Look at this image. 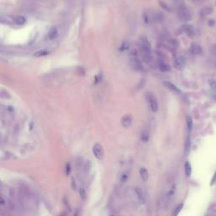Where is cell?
I'll list each match as a JSON object with an SVG mask.
<instances>
[{
  "label": "cell",
  "mask_w": 216,
  "mask_h": 216,
  "mask_svg": "<svg viewBox=\"0 0 216 216\" xmlns=\"http://www.w3.org/2000/svg\"><path fill=\"white\" fill-rule=\"evenodd\" d=\"M101 79H102V75L99 73V74H97L95 77V80H94V84H98L100 81H101Z\"/></svg>",
  "instance_id": "f546056e"
},
{
  "label": "cell",
  "mask_w": 216,
  "mask_h": 216,
  "mask_svg": "<svg viewBox=\"0 0 216 216\" xmlns=\"http://www.w3.org/2000/svg\"><path fill=\"white\" fill-rule=\"evenodd\" d=\"M163 84H164L165 87H166L167 89H169V90H171V91L173 92V93L177 95L182 94L181 89H179L178 87H177V86H176L173 83H172V82H170V81H164V82H163Z\"/></svg>",
  "instance_id": "9c48e42d"
},
{
  "label": "cell",
  "mask_w": 216,
  "mask_h": 216,
  "mask_svg": "<svg viewBox=\"0 0 216 216\" xmlns=\"http://www.w3.org/2000/svg\"><path fill=\"white\" fill-rule=\"evenodd\" d=\"M213 8L210 7V6H206V7H204L199 12V16L202 18V19H204L206 17H208L209 15H210L211 14L213 13Z\"/></svg>",
  "instance_id": "7c38bea8"
},
{
  "label": "cell",
  "mask_w": 216,
  "mask_h": 216,
  "mask_svg": "<svg viewBox=\"0 0 216 216\" xmlns=\"http://www.w3.org/2000/svg\"><path fill=\"white\" fill-rule=\"evenodd\" d=\"M1 22L4 24H13L15 23V17L10 15H2L1 16Z\"/></svg>",
  "instance_id": "e0dca14e"
},
{
  "label": "cell",
  "mask_w": 216,
  "mask_h": 216,
  "mask_svg": "<svg viewBox=\"0 0 216 216\" xmlns=\"http://www.w3.org/2000/svg\"><path fill=\"white\" fill-rule=\"evenodd\" d=\"M130 65L132 67L133 70L135 71H138V72H141L144 70V65L142 64V62L140 61L139 59H138L137 57H133L130 61Z\"/></svg>",
  "instance_id": "52a82bcc"
},
{
  "label": "cell",
  "mask_w": 216,
  "mask_h": 216,
  "mask_svg": "<svg viewBox=\"0 0 216 216\" xmlns=\"http://www.w3.org/2000/svg\"><path fill=\"white\" fill-rule=\"evenodd\" d=\"M26 22V20L25 18L22 15H18V16L15 17V23L16 25H25Z\"/></svg>",
  "instance_id": "44dd1931"
},
{
  "label": "cell",
  "mask_w": 216,
  "mask_h": 216,
  "mask_svg": "<svg viewBox=\"0 0 216 216\" xmlns=\"http://www.w3.org/2000/svg\"><path fill=\"white\" fill-rule=\"evenodd\" d=\"M190 51H191V52L193 55L196 56L201 55L203 53V49H202L201 46L199 44H198V43H196V42H193V43L191 44V46H190Z\"/></svg>",
  "instance_id": "8fae6325"
},
{
  "label": "cell",
  "mask_w": 216,
  "mask_h": 216,
  "mask_svg": "<svg viewBox=\"0 0 216 216\" xmlns=\"http://www.w3.org/2000/svg\"><path fill=\"white\" fill-rule=\"evenodd\" d=\"M215 184H216V172H215V174H214L213 177H212V179H211L210 186H214Z\"/></svg>",
  "instance_id": "4dcf8cb0"
},
{
  "label": "cell",
  "mask_w": 216,
  "mask_h": 216,
  "mask_svg": "<svg viewBox=\"0 0 216 216\" xmlns=\"http://www.w3.org/2000/svg\"><path fill=\"white\" fill-rule=\"evenodd\" d=\"M79 196H80V199L81 200H84L86 199V192H85V190L84 188H79Z\"/></svg>",
  "instance_id": "484cf974"
},
{
  "label": "cell",
  "mask_w": 216,
  "mask_h": 216,
  "mask_svg": "<svg viewBox=\"0 0 216 216\" xmlns=\"http://www.w3.org/2000/svg\"><path fill=\"white\" fill-rule=\"evenodd\" d=\"M129 47H130V45H129V42L127 41H123L121 45V47H119V50L121 51V52H125V51H127L129 49Z\"/></svg>",
  "instance_id": "cb8c5ba5"
},
{
  "label": "cell",
  "mask_w": 216,
  "mask_h": 216,
  "mask_svg": "<svg viewBox=\"0 0 216 216\" xmlns=\"http://www.w3.org/2000/svg\"><path fill=\"white\" fill-rule=\"evenodd\" d=\"M160 5H161V7H162V8L164 9H166V10H167V11H168V10H170V9H169V7H167V6H166V4H165V3H163V2H160Z\"/></svg>",
  "instance_id": "1f68e13d"
},
{
  "label": "cell",
  "mask_w": 216,
  "mask_h": 216,
  "mask_svg": "<svg viewBox=\"0 0 216 216\" xmlns=\"http://www.w3.org/2000/svg\"><path fill=\"white\" fill-rule=\"evenodd\" d=\"M209 86H210V88L213 90H215L216 91V81L215 80H213V79H210V80H209Z\"/></svg>",
  "instance_id": "83f0119b"
},
{
  "label": "cell",
  "mask_w": 216,
  "mask_h": 216,
  "mask_svg": "<svg viewBox=\"0 0 216 216\" xmlns=\"http://www.w3.org/2000/svg\"><path fill=\"white\" fill-rule=\"evenodd\" d=\"M183 208V204H178L177 206V208L173 210L172 212V216H178V215L180 214V212L182 211Z\"/></svg>",
  "instance_id": "603a6c76"
},
{
  "label": "cell",
  "mask_w": 216,
  "mask_h": 216,
  "mask_svg": "<svg viewBox=\"0 0 216 216\" xmlns=\"http://www.w3.org/2000/svg\"><path fill=\"white\" fill-rule=\"evenodd\" d=\"M139 175H140V177L142 178V180L144 182L148 181V179H149V172H148L147 169L145 167H141L139 169Z\"/></svg>",
  "instance_id": "9a60e30c"
},
{
  "label": "cell",
  "mask_w": 216,
  "mask_h": 216,
  "mask_svg": "<svg viewBox=\"0 0 216 216\" xmlns=\"http://www.w3.org/2000/svg\"><path fill=\"white\" fill-rule=\"evenodd\" d=\"M190 145H191V141H190V139H188L187 142H186V144H185V153L186 155H188L190 150Z\"/></svg>",
  "instance_id": "4316f807"
},
{
  "label": "cell",
  "mask_w": 216,
  "mask_h": 216,
  "mask_svg": "<svg viewBox=\"0 0 216 216\" xmlns=\"http://www.w3.org/2000/svg\"><path fill=\"white\" fill-rule=\"evenodd\" d=\"M184 168H185V174L186 176L189 177L192 174V166L190 164L189 161H186L185 162V165H184Z\"/></svg>",
  "instance_id": "ffe728a7"
},
{
  "label": "cell",
  "mask_w": 216,
  "mask_h": 216,
  "mask_svg": "<svg viewBox=\"0 0 216 216\" xmlns=\"http://www.w3.org/2000/svg\"><path fill=\"white\" fill-rule=\"evenodd\" d=\"M181 32L186 34L188 37H194L196 35V31L193 25H189V24H184L180 28Z\"/></svg>",
  "instance_id": "277c9868"
},
{
  "label": "cell",
  "mask_w": 216,
  "mask_h": 216,
  "mask_svg": "<svg viewBox=\"0 0 216 216\" xmlns=\"http://www.w3.org/2000/svg\"><path fill=\"white\" fill-rule=\"evenodd\" d=\"M66 215H67L66 213H63V214H61L59 216H66Z\"/></svg>",
  "instance_id": "e575fe53"
},
{
  "label": "cell",
  "mask_w": 216,
  "mask_h": 216,
  "mask_svg": "<svg viewBox=\"0 0 216 216\" xmlns=\"http://www.w3.org/2000/svg\"><path fill=\"white\" fill-rule=\"evenodd\" d=\"M185 63H186L185 58L183 56H178L173 61V66L177 69H182L185 66Z\"/></svg>",
  "instance_id": "ba28073f"
},
{
  "label": "cell",
  "mask_w": 216,
  "mask_h": 216,
  "mask_svg": "<svg viewBox=\"0 0 216 216\" xmlns=\"http://www.w3.org/2000/svg\"><path fill=\"white\" fill-rule=\"evenodd\" d=\"M92 151L95 157L98 160H101L104 156V150L103 147L100 144H95L92 148Z\"/></svg>",
  "instance_id": "8992f818"
},
{
  "label": "cell",
  "mask_w": 216,
  "mask_h": 216,
  "mask_svg": "<svg viewBox=\"0 0 216 216\" xmlns=\"http://www.w3.org/2000/svg\"><path fill=\"white\" fill-rule=\"evenodd\" d=\"M186 121H187V127H188V132L190 133V132L193 130V119H192L190 116H187Z\"/></svg>",
  "instance_id": "d4e9b609"
},
{
  "label": "cell",
  "mask_w": 216,
  "mask_h": 216,
  "mask_svg": "<svg viewBox=\"0 0 216 216\" xmlns=\"http://www.w3.org/2000/svg\"><path fill=\"white\" fill-rule=\"evenodd\" d=\"M91 169V163L89 161H84L83 166H82V169L81 171L84 172V173H88L90 171Z\"/></svg>",
  "instance_id": "ac0fdd59"
},
{
  "label": "cell",
  "mask_w": 216,
  "mask_h": 216,
  "mask_svg": "<svg viewBox=\"0 0 216 216\" xmlns=\"http://www.w3.org/2000/svg\"><path fill=\"white\" fill-rule=\"evenodd\" d=\"M146 99L148 100V103L150 105V109L153 112H156L158 111V102L155 98V96L151 93H147L146 94Z\"/></svg>",
  "instance_id": "3957f363"
},
{
  "label": "cell",
  "mask_w": 216,
  "mask_h": 216,
  "mask_svg": "<svg viewBox=\"0 0 216 216\" xmlns=\"http://www.w3.org/2000/svg\"><path fill=\"white\" fill-rule=\"evenodd\" d=\"M158 68H159V69L161 70V72L164 73L169 72L170 69H171L170 66H169L164 60H162V59L159 60V62H158Z\"/></svg>",
  "instance_id": "4fadbf2b"
},
{
  "label": "cell",
  "mask_w": 216,
  "mask_h": 216,
  "mask_svg": "<svg viewBox=\"0 0 216 216\" xmlns=\"http://www.w3.org/2000/svg\"><path fill=\"white\" fill-rule=\"evenodd\" d=\"M122 125L124 127H129L133 123V116L131 114H126L122 117Z\"/></svg>",
  "instance_id": "30bf717a"
},
{
  "label": "cell",
  "mask_w": 216,
  "mask_h": 216,
  "mask_svg": "<svg viewBox=\"0 0 216 216\" xmlns=\"http://www.w3.org/2000/svg\"><path fill=\"white\" fill-rule=\"evenodd\" d=\"M178 18L183 22H188L192 20L191 11L186 6L182 5L178 9Z\"/></svg>",
  "instance_id": "6da1fadb"
},
{
  "label": "cell",
  "mask_w": 216,
  "mask_h": 216,
  "mask_svg": "<svg viewBox=\"0 0 216 216\" xmlns=\"http://www.w3.org/2000/svg\"><path fill=\"white\" fill-rule=\"evenodd\" d=\"M57 36H58V31H57V28L52 27L48 31V37H49V39H55L57 37Z\"/></svg>",
  "instance_id": "d6986e66"
},
{
  "label": "cell",
  "mask_w": 216,
  "mask_h": 216,
  "mask_svg": "<svg viewBox=\"0 0 216 216\" xmlns=\"http://www.w3.org/2000/svg\"><path fill=\"white\" fill-rule=\"evenodd\" d=\"M133 192H134V194L137 197V199H138L139 204H144L146 203V200H147L146 194H145V193L142 189L139 188H135L133 189Z\"/></svg>",
  "instance_id": "5b68a950"
},
{
  "label": "cell",
  "mask_w": 216,
  "mask_h": 216,
  "mask_svg": "<svg viewBox=\"0 0 216 216\" xmlns=\"http://www.w3.org/2000/svg\"><path fill=\"white\" fill-rule=\"evenodd\" d=\"M69 172H70V165H69V164H67V166H66V174L67 175H68V174H69Z\"/></svg>",
  "instance_id": "d6a6232c"
},
{
  "label": "cell",
  "mask_w": 216,
  "mask_h": 216,
  "mask_svg": "<svg viewBox=\"0 0 216 216\" xmlns=\"http://www.w3.org/2000/svg\"><path fill=\"white\" fill-rule=\"evenodd\" d=\"M139 47H140V50H141L143 54L151 53V50H152L151 45H150V41L147 40V38L144 37V36L140 38V41H139Z\"/></svg>",
  "instance_id": "7a4b0ae2"
},
{
  "label": "cell",
  "mask_w": 216,
  "mask_h": 216,
  "mask_svg": "<svg viewBox=\"0 0 216 216\" xmlns=\"http://www.w3.org/2000/svg\"><path fill=\"white\" fill-rule=\"evenodd\" d=\"M50 53V52L48 50H40L36 52L33 54L34 57H45V56H47Z\"/></svg>",
  "instance_id": "7402d4cb"
},
{
  "label": "cell",
  "mask_w": 216,
  "mask_h": 216,
  "mask_svg": "<svg viewBox=\"0 0 216 216\" xmlns=\"http://www.w3.org/2000/svg\"><path fill=\"white\" fill-rule=\"evenodd\" d=\"M140 139L144 143H146V142L149 141V139H150V131L147 128H144V129H143V131L141 132Z\"/></svg>",
  "instance_id": "2e32d148"
},
{
  "label": "cell",
  "mask_w": 216,
  "mask_h": 216,
  "mask_svg": "<svg viewBox=\"0 0 216 216\" xmlns=\"http://www.w3.org/2000/svg\"><path fill=\"white\" fill-rule=\"evenodd\" d=\"M73 216H79V210L75 211V213H74Z\"/></svg>",
  "instance_id": "836d02e7"
},
{
  "label": "cell",
  "mask_w": 216,
  "mask_h": 216,
  "mask_svg": "<svg viewBox=\"0 0 216 216\" xmlns=\"http://www.w3.org/2000/svg\"><path fill=\"white\" fill-rule=\"evenodd\" d=\"M194 5H200V4H204L206 0H189Z\"/></svg>",
  "instance_id": "f1b7e54d"
},
{
  "label": "cell",
  "mask_w": 216,
  "mask_h": 216,
  "mask_svg": "<svg viewBox=\"0 0 216 216\" xmlns=\"http://www.w3.org/2000/svg\"><path fill=\"white\" fill-rule=\"evenodd\" d=\"M129 177H130V172L124 171V172H122L120 174V176L118 177V180H119V182L121 183H125L129 179Z\"/></svg>",
  "instance_id": "5bb4252c"
}]
</instances>
